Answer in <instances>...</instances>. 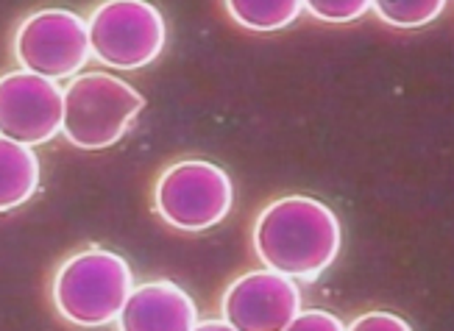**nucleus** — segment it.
<instances>
[{"label":"nucleus","instance_id":"obj_2","mask_svg":"<svg viewBox=\"0 0 454 331\" xmlns=\"http://www.w3.org/2000/svg\"><path fill=\"white\" fill-rule=\"evenodd\" d=\"M134 273L121 253L90 248L70 257L53 276V306L75 328H104L114 323L129 292Z\"/></svg>","mask_w":454,"mask_h":331},{"label":"nucleus","instance_id":"obj_11","mask_svg":"<svg viewBox=\"0 0 454 331\" xmlns=\"http://www.w3.org/2000/svg\"><path fill=\"white\" fill-rule=\"evenodd\" d=\"M237 26L256 34H270L293 26L304 12L301 0H229L223 4Z\"/></svg>","mask_w":454,"mask_h":331},{"label":"nucleus","instance_id":"obj_15","mask_svg":"<svg viewBox=\"0 0 454 331\" xmlns=\"http://www.w3.org/2000/svg\"><path fill=\"white\" fill-rule=\"evenodd\" d=\"M285 331H346V323L329 309H301Z\"/></svg>","mask_w":454,"mask_h":331},{"label":"nucleus","instance_id":"obj_1","mask_svg":"<svg viewBox=\"0 0 454 331\" xmlns=\"http://www.w3.org/2000/svg\"><path fill=\"white\" fill-rule=\"evenodd\" d=\"M251 245L265 270L312 284L338 262L343 228L338 214L309 195H285L256 214Z\"/></svg>","mask_w":454,"mask_h":331},{"label":"nucleus","instance_id":"obj_4","mask_svg":"<svg viewBox=\"0 0 454 331\" xmlns=\"http://www.w3.org/2000/svg\"><path fill=\"white\" fill-rule=\"evenodd\" d=\"M90 53L112 70H143L162 56L168 42L165 17L145 0L98 4L87 19Z\"/></svg>","mask_w":454,"mask_h":331},{"label":"nucleus","instance_id":"obj_12","mask_svg":"<svg viewBox=\"0 0 454 331\" xmlns=\"http://www.w3.org/2000/svg\"><path fill=\"white\" fill-rule=\"evenodd\" d=\"M371 12L390 28H424L446 12L443 0H380Z\"/></svg>","mask_w":454,"mask_h":331},{"label":"nucleus","instance_id":"obj_6","mask_svg":"<svg viewBox=\"0 0 454 331\" xmlns=\"http://www.w3.org/2000/svg\"><path fill=\"white\" fill-rule=\"evenodd\" d=\"M14 58L20 70L48 81L75 78L92 58L87 19L67 9L28 14L14 34Z\"/></svg>","mask_w":454,"mask_h":331},{"label":"nucleus","instance_id":"obj_14","mask_svg":"<svg viewBox=\"0 0 454 331\" xmlns=\"http://www.w3.org/2000/svg\"><path fill=\"white\" fill-rule=\"evenodd\" d=\"M346 331H412V326L396 315V312H387V309H371L365 315L354 318Z\"/></svg>","mask_w":454,"mask_h":331},{"label":"nucleus","instance_id":"obj_5","mask_svg":"<svg viewBox=\"0 0 454 331\" xmlns=\"http://www.w3.org/2000/svg\"><path fill=\"white\" fill-rule=\"evenodd\" d=\"M234 204V187L221 165L184 159L170 165L153 187L156 214L179 231H207L223 223Z\"/></svg>","mask_w":454,"mask_h":331},{"label":"nucleus","instance_id":"obj_16","mask_svg":"<svg viewBox=\"0 0 454 331\" xmlns=\"http://www.w3.org/2000/svg\"><path fill=\"white\" fill-rule=\"evenodd\" d=\"M192 331H234L229 323H223V320H204V323H199Z\"/></svg>","mask_w":454,"mask_h":331},{"label":"nucleus","instance_id":"obj_7","mask_svg":"<svg viewBox=\"0 0 454 331\" xmlns=\"http://www.w3.org/2000/svg\"><path fill=\"white\" fill-rule=\"evenodd\" d=\"M65 89L26 70L0 75V136L36 148L62 134Z\"/></svg>","mask_w":454,"mask_h":331},{"label":"nucleus","instance_id":"obj_10","mask_svg":"<svg viewBox=\"0 0 454 331\" xmlns=\"http://www.w3.org/2000/svg\"><path fill=\"white\" fill-rule=\"evenodd\" d=\"M39 175L36 153L0 136V212L28 204L39 189Z\"/></svg>","mask_w":454,"mask_h":331},{"label":"nucleus","instance_id":"obj_9","mask_svg":"<svg viewBox=\"0 0 454 331\" xmlns=\"http://www.w3.org/2000/svg\"><path fill=\"white\" fill-rule=\"evenodd\" d=\"M114 326L117 331H192L199 306L176 281H145L129 292Z\"/></svg>","mask_w":454,"mask_h":331},{"label":"nucleus","instance_id":"obj_3","mask_svg":"<svg viewBox=\"0 0 454 331\" xmlns=\"http://www.w3.org/2000/svg\"><path fill=\"white\" fill-rule=\"evenodd\" d=\"M145 109V97L112 73H78L65 87L62 134L73 148L104 150L121 142Z\"/></svg>","mask_w":454,"mask_h":331},{"label":"nucleus","instance_id":"obj_8","mask_svg":"<svg viewBox=\"0 0 454 331\" xmlns=\"http://www.w3.org/2000/svg\"><path fill=\"white\" fill-rule=\"evenodd\" d=\"M221 312L234 331H285L301 312V289L273 270H251L226 287Z\"/></svg>","mask_w":454,"mask_h":331},{"label":"nucleus","instance_id":"obj_13","mask_svg":"<svg viewBox=\"0 0 454 331\" xmlns=\"http://www.w3.org/2000/svg\"><path fill=\"white\" fill-rule=\"evenodd\" d=\"M304 9L315 19H321V23L343 26V23H354V19H360L365 12H371V0H309V4H304Z\"/></svg>","mask_w":454,"mask_h":331}]
</instances>
